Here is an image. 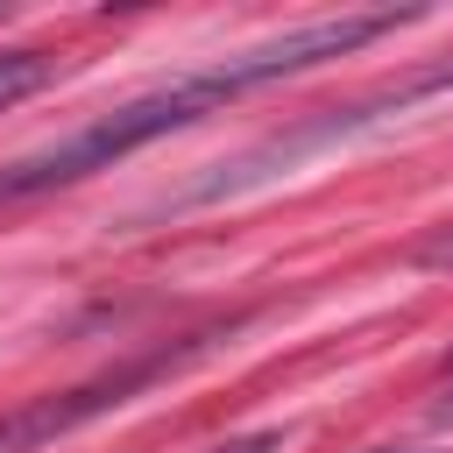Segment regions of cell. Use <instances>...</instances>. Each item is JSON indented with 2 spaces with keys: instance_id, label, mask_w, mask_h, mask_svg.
<instances>
[{
  "instance_id": "1",
  "label": "cell",
  "mask_w": 453,
  "mask_h": 453,
  "mask_svg": "<svg viewBox=\"0 0 453 453\" xmlns=\"http://www.w3.org/2000/svg\"><path fill=\"white\" fill-rule=\"evenodd\" d=\"M396 21H411V14L375 7V14L304 21V28H290V35H276V42H255V50L226 57V64H212V71H191V78H177V85H156V92L113 106V113H99L85 134H71V142H57V149H42V156L7 163V170H0V205L35 198V191H50V184H71V177H85V170H106L113 156H127V149H142V142H156V134H170V127H191L198 113L226 106L234 92L269 85V78H290V71H311V64H326V57H347V50L375 42V35L396 28Z\"/></svg>"
},
{
  "instance_id": "2",
  "label": "cell",
  "mask_w": 453,
  "mask_h": 453,
  "mask_svg": "<svg viewBox=\"0 0 453 453\" xmlns=\"http://www.w3.org/2000/svg\"><path fill=\"white\" fill-rule=\"evenodd\" d=\"M170 361H142V368H120V375H99V382H85V389H64V396H35V403H21V411H7L0 418V453H42V446H57L64 432H78L85 418H99V411H113L127 389H142V382H156Z\"/></svg>"
},
{
  "instance_id": "3",
  "label": "cell",
  "mask_w": 453,
  "mask_h": 453,
  "mask_svg": "<svg viewBox=\"0 0 453 453\" xmlns=\"http://www.w3.org/2000/svg\"><path fill=\"white\" fill-rule=\"evenodd\" d=\"M50 71H57V64H50L42 50H7V57H0V113H7L14 99H28L35 85H50Z\"/></svg>"
},
{
  "instance_id": "4",
  "label": "cell",
  "mask_w": 453,
  "mask_h": 453,
  "mask_svg": "<svg viewBox=\"0 0 453 453\" xmlns=\"http://www.w3.org/2000/svg\"><path fill=\"white\" fill-rule=\"evenodd\" d=\"M411 262H418V269H453V226H432V234L411 248Z\"/></svg>"
},
{
  "instance_id": "5",
  "label": "cell",
  "mask_w": 453,
  "mask_h": 453,
  "mask_svg": "<svg viewBox=\"0 0 453 453\" xmlns=\"http://www.w3.org/2000/svg\"><path fill=\"white\" fill-rule=\"evenodd\" d=\"M212 453H276V432H255V439H234V446H212Z\"/></svg>"
}]
</instances>
